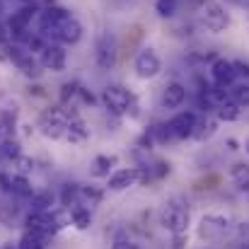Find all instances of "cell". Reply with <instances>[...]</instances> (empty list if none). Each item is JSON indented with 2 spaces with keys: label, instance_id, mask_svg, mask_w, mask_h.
Returning a JSON list of instances; mask_svg holds the SVG:
<instances>
[{
  "label": "cell",
  "instance_id": "1",
  "mask_svg": "<svg viewBox=\"0 0 249 249\" xmlns=\"http://www.w3.org/2000/svg\"><path fill=\"white\" fill-rule=\"evenodd\" d=\"M196 133V114L194 111H181L177 116H172L165 126L158 128V136L160 141H184L189 136Z\"/></svg>",
  "mask_w": 249,
  "mask_h": 249
},
{
  "label": "cell",
  "instance_id": "2",
  "mask_svg": "<svg viewBox=\"0 0 249 249\" xmlns=\"http://www.w3.org/2000/svg\"><path fill=\"white\" fill-rule=\"evenodd\" d=\"M189 220H191V213H189V208L181 201H169V203H165V208H162V228H165L167 232H172L174 237L186 235Z\"/></svg>",
  "mask_w": 249,
  "mask_h": 249
},
{
  "label": "cell",
  "instance_id": "3",
  "mask_svg": "<svg viewBox=\"0 0 249 249\" xmlns=\"http://www.w3.org/2000/svg\"><path fill=\"white\" fill-rule=\"evenodd\" d=\"M36 15H39V5L32 2V5H19V10H15V12L7 17L5 27H7L12 41H17V39H22L24 34H29L32 19H34Z\"/></svg>",
  "mask_w": 249,
  "mask_h": 249
},
{
  "label": "cell",
  "instance_id": "4",
  "mask_svg": "<svg viewBox=\"0 0 249 249\" xmlns=\"http://www.w3.org/2000/svg\"><path fill=\"white\" fill-rule=\"evenodd\" d=\"M102 102H104V107L114 114V116H124L126 111H131L133 109V94L126 89V87H121V85H109L104 92H102Z\"/></svg>",
  "mask_w": 249,
  "mask_h": 249
},
{
  "label": "cell",
  "instance_id": "5",
  "mask_svg": "<svg viewBox=\"0 0 249 249\" xmlns=\"http://www.w3.org/2000/svg\"><path fill=\"white\" fill-rule=\"evenodd\" d=\"M133 71H136V75L143 78V80H150V78L160 75L162 61H160V56L155 53V49H143V51H138V56H136V61H133Z\"/></svg>",
  "mask_w": 249,
  "mask_h": 249
},
{
  "label": "cell",
  "instance_id": "6",
  "mask_svg": "<svg viewBox=\"0 0 249 249\" xmlns=\"http://www.w3.org/2000/svg\"><path fill=\"white\" fill-rule=\"evenodd\" d=\"M94 58H97V66H99L102 71L114 68V63H116V39H114L109 32L99 34L97 46H94Z\"/></svg>",
  "mask_w": 249,
  "mask_h": 249
},
{
  "label": "cell",
  "instance_id": "7",
  "mask_svg": "<svg viewBox=\"0 0 249 249\" xmlns=\"http://www.w3.org/2000/svg\"><path fill=\"white\" fill-rule=\"evenodd\" d=\"M203 24H206V29H211V32L218 34V32H223L230 24V17H228V12L223 10L220 2L208 0L206 7H203Z\"/></svg>",
  "mask_w": 249,
  "mask_h": 249
},
{
  "label": "cell",
  "instance_id": "8",
  "mask_svg": "<svg viewBox=\"0 0 249 249\" xmlns=\"http://www.w3.org/2000/svg\"><path fill=\"white\" fill-rule=\"evenodd\" d=\"M136 181H141V169L138 167H121L107 177V189L109 191H126Z\"/></svg>",
  "mask_w": 249,
  "mask_h": 249
},
{
  "label": "cell",
  "instance_id": "9",
  "mask_svg": "<svg viewBox=\"0 0 249 249\" xmlns=\"http://www.w3.org/2000/svg\"><path fill=\"white\" fill-rule=\"evenodd\" d=\"M39 63L46 71L61 73L66 68V51H63V46L61 44H44V49L39 53Z\"/></svg>",
  "mask_w": 249,
  "mask_h": 249
},
{
  "label": "cell",
  "instance_id": "10",
  "mask_svg": "<svg viewBox=\"0 0 249 249\" xmlns=\"http://www.w3.org/2000/svg\"><path fill=\"white\" fill-rule=\"evenodd\" d=\"M211 78H213V85H218V87H230V85L237 80V73H235V68H232L230 61L218 58L211 66Z\"/></svg>",
  "mask_w": 249,
  "mask_h": 249
},
{
  "label": "cell",
  "instance_id": "11",
  "mask_svg": "<svg viewBox=\"0 0 249 249\" xmlns=\"http://www.w3.org/2000/svg\"><path fill=\"white\" fill-rule=\"evenodd\" d=\"M184 99H186V87L181 83H169L165 87V92H162V107H165V109L181 107Z\"/></svg>",
  "mask_w": 249,
  "mask_h": 249
},
{
  "label": "cell",
  "instance_id": "12",
  "mask_svg": "<svg viewBox=\"0 0 249 249\" xmlns=\"http://www.w3.org/2000/svg\"><path fill=\"white\" fill-rule=\"evenodd\" d=\"M29 201H32V211H36V213H44V211H53V203H56V196L51 194V191H34L32 196H29Z\"/></svg>",
  "mask_w": 249,
  "mask_h": 249
},
{
  "label": "cell",
  "instance_id": "13",
  "mask_svg": "<svg viewBox=\"0 0 249 249\" xmlns=\"http://www.w3.org/2000/svg\"><path fill=\"white\" fill-rule=\"evenodd\" d=\"M68 211H71V223H73L78 230H87V228L92 225V213H89L87 206L75 203V206H71Z\"/></svg>",
  "mask_w": 249,
  "mask_h": 249
},
{
  "label": "cell",
  "instance_id": "14",
  "mask_svg": "<svg viewBox=\"0 0 249 249\" xmlns=\"http://www.w3.org/2000/svg\"><path fill=\"white\" fill-rule=\"evenodd\" d=\"M46 235H41V232H34V230H27L24 235H22V240H19V245L17 249H44L46 247Z\"/></svg>",
  "mask_w": 249,
  "mask_h": 249
},
{
  "label": "cell",
  "instance_id": "15",
  "mask_svg": "<svg viewBox=\"0 0 249 249\" xmlns=\"http://www.w3.org/2000/svg\"><path fill=\"white\" fill-rule=\"evenodd\" d=\"M242 114V107L235 104L232 99H225L223 104H218V119L220 121H237Z\"/></svg>",
  "mask_w": 249,
  "mask_h": 249
},
{
  "label": "cell",
  "instance_id": "16",
  "mask_svg": "<svg viewBox=\"0 0 249 249\" xmlns=\"http://www.w3.org/2000/svg\"><path fill=\"white\" fill-rule=\"evenodd\" d=\"M230 177H232V181H235L237 189L249 191V165L247 162H237V165L230 169Z\"/></svg>",
  "mask_w": 249,
  "mask_h": 249
},
{
  "label": "cell",
  "instance_id": "17",
  "mask_svg": "<svg viewBox=\"0 0 249 249\" xmlns=\"http://www.w3.org/2000/svg\"><path fill=\"white\" fill-rule=\"evenodd\" d=\"M12 194H17L22 198H29L34 194L32 181L27 179V174H12Z\"/></svg>",
  "mask_w": 249,
  "mask_h": 249
},
{
  "label": "cell",
  "instance_id": "18",
  "mask_svg": "<svg viewBox=\"0 0 249 249\" xmlns=\"http://www.w3.org/2000/svg\"><path fill=\"white\" fill-rule=\"evenodd\" d=\"M114 165H116V158H107V155L94 158V162H92V177H109V172H111Z\"/></svg>",
  "mask_w": 249,
  "mask_h": 249
},
{
  "label": "cell",
  "instance_id": "19",
  "mask_svg": "<svg viewBox=\"0 0 249 249\" xmlns=\"http://www.w3.org/2000/svg\"><path fill=\"white\" fill-rule=\"evenodd\" d=\"M0 155H2L5 160H17V158L22 155V145H19V141H15V138H10V141H0Z\"/></svg>",
  "mask_w": 249,
  "mask_h": 249
},
{
  "label": "cell",
  "instance_id": "20",
  "mask_svg": "<svg viewBox=\"0 0 249 249\" xmlns=\"http://www.w3.org/2000/svg\"><path fill=\"white\" fill-rule=\"evenodd\" d=\"M177 7H179V0H158L155 2V12L160 17H172L177 12Z\"/></svg>",
  "mask_w": 249,
  "mask_h": 249
},
{
  "label": "cell",
  "instance_id": "21",
  "mask_svg": "<svg viewBox=\"0 0 249 249\" xmlns=\"http://www.w3.org/2000/svg\"><path fill=\"white\" fill-rule=\"evenodd\" d=\"M232 102L240 104V107H249V85H237L232 87Z\"/></svg>",
  "mask_w": 249,
  "mask_h": 249
},
{
  "label": "cell",
  "instance_id": "22",
  "mask_svg": "<svg viewBox=\"0 0 249 249\" xmlns=\"http://www.w3.org/2000/svg\"><path fill=\"white\" fill-rule=\"evenodd\" d=\"M15 165H17V174H27V172H32V167H34V162L29 160V158H24V155H19L17 160H12Z\"/></svg>",
  "mask_w": 249,
  "mask_h": 249
},
{
  "label": "cell",
  "instance_id": "23",
  "mask_svg": "<svg viewBox=\"0 0 249 249\" xmlns=\"http://www.w3.org/2000/svg\"><path fill=\"white\" fill-rule=\"evenodd\" d=\"M78 83H66L63 85V92H61V97H63V102H68V97H73V94H78Z\"/></svg>",
  "mask_w": 249,
  "mask_h": 249
},
{
  "label": "cell",
  "instance_id": "24",
  "mask_svg": "<svg viewBox=\"0 0 249 249\" xmlns=\"http://www.w3.org/2000/svg\"><path fill=\"white\" fill-rule=\"evenodd\" d=\"M0 189L5 194H12V177L10 174H0Z\"/></svg>",
  "mask_w": 249,
  "mask_h": 249
},
{
  "label": "cell",
  "instance_id": "25",
  "mask_svg": "<svg viewBox=\"0 0 249 249\" xmlns=\"http://www.w3.org/2000/svg\"><path fill=\"white\" fill-rule=\"evenodd\" d=\"M232 68H235L237 78H240V75H245V78H249V66H247V63H242V61H235V63H232Z\"/></svg>",
  "mask_w": 249,
  "mask_h": 249
},
{
  "label": "cell",
  "instance_id": "26",
  "mask_svg": "<svg viewBox=\"0 0 249 249\" xmlns=\"http://www.w3.org/2000/svg\"><path fill=\"white\" fill-rule=\"evenodd\" d=\"M111 249H141L138 245H133V242H128V240H116Z\"/></svg>",
  "mask_w": 249,
  "mask_h": 249
},
{
  "label": "cell",
  "instance_id": "27",
  "mask_svg": "<svg viewBox=\"0 0 249 249\" xmlns=\"http://www.w3.org/2000/svg\"><path fill=\"white\" fill-rule=\"evenodd\" d=\"M22 5H32V2H36V0H19Z\"/></svg>",
  "mask_w": 249,
  "mask_h": 249
},
{
  "label": "cell",
  "instance_id": "28",
  "mask_svg": "<svg viewBox=\"0 0 249 249\" xmlns=\"http://www.w3.org/2000/svg\"><path fill=\"white\" fill-rule=\"evenodd\" d=\"M2 131H5V126H2V119H0V141H2Z\"/></svg>",
  "mask_w": 249,
  "mask_h": 249
},
{
  "label": "cell",
  "instance_id": "29",
  "mask_svg": "<svg viewBox=\"0 0 249 249\" xmlns=\"http://www.w3.org/2000/svg\"><path fill=\"white\" fill-rule=\"evenodd\" d=\"M245 148H247V153H249V141H247V145H245Z\"/></svg>",
  "mask_w": 249,
  "mask_h": 249
},
{
  "label": "cell",
  "instance_id": "30",
  "mask_svg": "<svg viewBox=\"0 0 249 249\" xmlns=\"http://www.w3.org/2000/svg\"><path fill=\"white\" fill-rule=\"evenodd\" d=\"M0 12H2V2H0Z\"/></svg>",
  "mask_w": 249,
  "mask_h": 249
}]
</instances>
